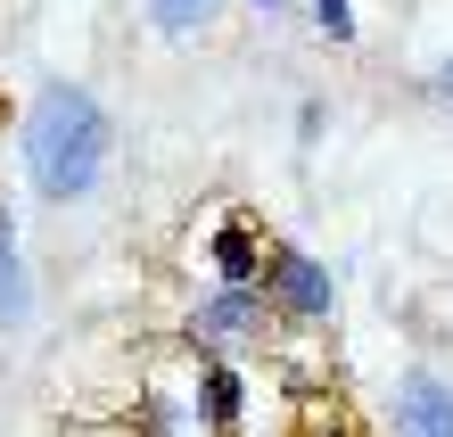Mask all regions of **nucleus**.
<instances>
[{"label":"nucleus","instance_id":"nucleus-1","mask_svg":"<svg viewBox=\"0 0 453 437\" xmlns=\"http://www.w3.org/2000/svg\"><path fill=\"white\" fill-rule=\"evenodd\" d=\"M17 157H25V182L42 190L50 207H83L99 182H108V157H116V124L83 83H42L34 107L17 124Z\"/></svg>","mask_w":453,"mask_h":437},{"label":"nucleus","instance_id":"nucleus-2","mask_svg":"<svg viewBox=\"0 0 453 437\" xmlns=\"http://www.w3.org/2000/svg\"><path fill=\"white\" fill-rule=\"evenodd\" d=\"M264 306H280V314H297V322H330L338 314V281H330L322 256L273 248V256H264Z\"/></svg>","mask_w":453,"mask_h":437},{"label":"nucleus","instance_id":"nucleus-3","mask_svg":"<svg viewBox=\"0 0 453 437\" xmlns=\"http://www.w3.org/2000/svg\"><path fill=\"white\" fill-rule=\"evenodd\" d=\"M264 331V289H215V297H198V314H190V347H239V339H256Z\"/></svg>","mask_w":453,"mask_h":437},{"label":"nucleus","instance_id":"nucleus-4","mask_svg":"<svg viewBox=\"0 0 453 437\" xmlns=\"http://www.w3.org/2000/svg\"><path fill=\"white\" fill-rule=\"evenodd\" d=\"M388 413H395V437H453V388L437 371H404Z\"/></svg>","mask_w":453,"mask_h":437},{"label":"nucleus","instance_id":"nucleus-5","mask_svg":"<svg viewBox=\"0 0 453 437\" xmlns=\"http://www.w3.org/2000/svg\"><path fill=\"white\" fill-rule=\"evenodd\" d=\"M198 429H215V437H231L239 421H248V379H239V363H223V355H206L198 363Z\"/></svg>","mask_w":453,"mask_h":437},{"label":"nucleus","instance_id":"nucleus-6","mask_svg":"<svg viewBox=\"0 0 453 437\" xmlns=\"http://www.w3.org/2000/svg\"><path fill=\"white\" fill-rule=\"evenodd\" d=\"M206 264H215V289H264V248L248 223H223L206 239Z\"/></svg>","mask_w":453,"mask_h":437},{"label":"nucleus","instance_id":"nucleus-7","mask_svg":"<svg viewBox=\"0 0 453 437\" xmlns=\"http://www.w3.org/2000/svg\"><path fill=\"white\" fill-rule=\"evenodd\" d=\"M0 322H25V264H17V223L0 207Z\"/></svg>","mask_w":453,"mask_h":437},{"label":"nucleus","instance_id":"nucleus-8","mask_svg":"<svg viewBox=\"0 0 453 437\" xmlns=\"http://www.w3.org/2000/svg\"><path fill=\"white\" fill-rule=\"evenodd\" d=\"M206 17H215V0H149V34H165V42L198 34Z\"/></svg>","mask_w":453,"mask_h":437},{"label":"nucleus","instance_id":"nucleus-9","mask_svg":"<svg viewBox=\"0 0 453 437\" xmlns=\"http://www.w3.org/2000/svg\"><path fill=\"white\" fill-rule=\"evenodd\" d=\"M313 34L322 42H355V0H313Z\"/></svg>","mask_w":453,"mask_h":437},{"label":"nucleus","instance_id":"nucleus-10","mask_svg":"<svg viewBox=\"0 0 453 437\" xmlns=\"http://www.w3.org/2000/svg\"><path fill=\"white\" fill-rule=\"evenodd\" d=\"M429 83H437V99L453 107V66H437V74H429Z\"/></svg>","mask_w":453,"mask_h":437},{"label":"nucleus","instance_id":"nucleus-11","mask_svg":"<svg viewBox=\"0 0 453 437\" xmlns=\"http://www.w3.org/2000/svg\"><path fill=\"white\" fill-rule=\"evenodd\" d=\"M256 9H288V0H256Z\"/></svg>","mask_w":453,"mask_h":437}]
</instances>
